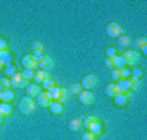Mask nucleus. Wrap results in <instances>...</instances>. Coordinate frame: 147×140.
<instances>
[{
    "instance_id": "1",
    "label": "nucleus",
    "mask_w": 147,
    "mask_h": 140,
    "mask_svg": "<svg viewBox=\"0 0 147 140\" xmlns=\"http://www.w3.org/2000/svg\"><path fill=\"white\" fill-rule=\"evenodd\" d=\"M34 108H36V101H34V98H30V96H23V98L18 101V111H20L21 114H31L33 111H34Z\"/></svg>"
},
{
    "instance_id": "2",
    "label": "nucleus",
    "mask_w": 147,
    "mask_h": 140,
    "mask_svg": "<svg viewBox=\"0 0 147 140\" xmlns=\"http://www.w3.org/2000/svg\"><path fill=\"white\" fill-rule=\"evenodd\" d=\"M105 31H106V36L113 38V39H118L121 34H124V29H123V26H121L118 21H110V23L106 25Z\"/></svg>"
},
{
    "instance_id": "3",
    "label": "nucleus",
    "mask_w": 147,
    "mask_h": 140,
    "mask_svg": "<svg viewBox=\"0 0 147 140\" xmlns=\"http://www.w3.org/2000/svg\"><path fill=\"white\" fill-rule=\"evenodd\" d=\"M80 85H82V90H88V91H92V90L96 88V85H98V77H96L95 73H87V75H84Z\"/></svg>"
},
{
    "instance_id": "4",
    "label": "nucleus",
    "mask_w": 147,
    "mask_h": 140,
    "mask_svg": "<svg viewBox=\"0 0 147 140\" xmlns=\"http://www.w3.org/2000/svg\"><path fill=\"white\" fill-rule=\"evenodd\" d=\"M123 57H124V60H126V65L134 67V65H137V62L141 60V54H139L137 51H134V49H126L124 54H123Z\"/></svg>"
},
{
    "instance_id": "5",
    "label": "nucleus",
    "mask_w": 147,
    "mask_h": 140,
    "mask_svg": "<svg viewBox=\"0 0 147 140\" xmlns=\"http://www.w3.org/2000/svg\"><path fill=\"white\" fill-rule=\"evenodd\" d=\"M51 96H53V101H59V103L64 104V101H67V98H69V91H67V88L56 86L51 91Z\"/></svg>"
},
{
    "instance_id": "6",
    "label": "nucleus",
    "mask_w": 147,
    "mask_h": 140,
    "mask_svg": "<svg viewBox=\"0 0 147 140\" xmlns=\"http://www.w3.org/2000/svg\"><path fill=\"white\" fill-rule=\"evenodd\" d=\"M79 101L84 106H90V104H93L95 103V94H93V91H88V90H82L79 94Z\"/></svg>"
},
{
    "instance_id": "7",
    "label": "nucleus",
    "mask_w": 147,
    "mask_h": 140,
    "mask_svg": "<svg viewBox=\"0 0 147 140\" xmlns=\"http://www.w3.org/2000/svg\"><path fill=\"white\" fill-rule=\"evenodd\" d=\"M51 101H53L51 93H49V91H44V90H41V93L36 96V104H39L41 108H49Z\"/></svg>"
},
{
    "instance_id": "8",
    "label": "nucleus",
    "mask_w": 147,
    "mask_h": 140,
    "mask_svg": "<svg viewBox=\"0 0 147 140\" xmlns=\"http://www.w3.org/2000/svg\"><path fill=\"white\" fill-rule=\"evenodd\" d=\"M28 82L23 78L21 73H15L13 77H10V88H26Z\"/></svg>"
},
{
    "instance_id": "9",
    "label": "nucleus",
    "mask_w": 147,
    "mask_h": 140,
    "mask_svg": "<svg viewBox=\"0 0 147 140\" xmlns=\"http://www.w3.org/2000/svg\"><path fill=\"white\" fill-rule=\"evenodd\" d=\"M53 67H54L53 57H49V56H42V57L38 59V68H39V70H46V72H49Z\"/></svg>"
},
{
    "instance_id": "10",
    "label": "nucleus",
    "mask_w": 147,
    "mask_h": 140,
    "mask_svg": "<svg viewBox=\"0 0 147 140\" xmlns=\"http://www.w3.org/2000/svg\"><path fill=\"white\" fill-rule=\"evenodd\" d=\"M21 65L25 68H38V59L33 56V54H26V56H23L21 57Z\"/></svg>"
},
{
    "instance_id": "11",
    "label": "nucleus",
    "mask_w": 147,
    "mask_h": 140,
    "mask_svg": "<svg viewBox=\"0 0 147 140\" xmlns=\"http://www.w3.org/2000/svg\"><path fill=\"white\" fill-rule=\"evenodd\" d=\"M132 44V49H134V51H137V52H142V54H144V56H146V47H147V39L144 36H141V38H136V39H134V41L131 42Z\"/></svg>"
},
{
    "instance_id": "12",
    "label": "nucleus",
    "mask_w": 147,
    "mask_h": 140,
    "mask_svg": "<svg viewBox=\"0 0 147 140\" xmlns=\"http://www.w3.org/2000/svg\"><path fill=\"white\" fill-rule=\"evenodd\" d=\"M30 49H31V54L36 59H39V57H42V56H44V54H42V52H44V46H42L39 41L31 42V47H30Z\"/></svg>"
},
{
    "instance_id": "13",
    "label": "nucleus",
    "mask_w": 147,
    "mask_h": 140,
    "mask_svg": "<svg viewBox=\"0 0 147 140\" xmlns=\"http://www.w3.org/2000/svg\"><path fill=\"white\" fill-rule=\"evenodd\" d=\"M25 90H26V96H30V98H36L38 94L41 93V86L36 85V83H28Z\"/></svg>"
},
{
    "instance_id": "14",
    "label": "nucleus",
    "mask_w": 147,
    "mask_h": 140,
    "mask_svg": "<svg viewBox=\"0 0 147 140\" xmlns=\"http://www.w3.org/2000/svg\"><path fill=\"white\" fill-rule=\"evenodd\" d=\"M47 78H51L49 72H46V70H39V68H38L36 72H34L33 80H34V83H36V85H41V83L44 82V80H47Z\"/></svg>"
},
{
    "instance_id": "15",
    "label": "nucleus",
    "mask_w": 147,
    "mask_h": 140,
    "mask_svg": "<svg viewBox=\"0 0 147 140\" xmlns=\"http://www.w3.org/2000/svg\"><path fill=\"white\" fill-rule=\"evenodd\" d=\"M103 129H105V127H103V124H101L100 121H95L93 124L90 125L88 132L93 135V137H100V135L103 134Z\"/></svg>"
},
{
    "instance_id": "16",
    "label": "nucleus",
    "mask_w": 147,
    "mask_h": 140,
    "mask_svg": "<svg viewBox=\"0 0 147 140\" xmlns=\"http://www.w3.org/2000/svg\"><path fill=\"white\" fill-rule=\"evenodd\" d=\"M113 101H115V106L118 108H124L127 104V94L126 93H118L113 96Z\"/></svg>"
},
{
    "instance_id": "17",
    "label": "nucleus",
    "mask_w": 147,
    "mask_h": 140,
    "mask_svg": "<svg viewBox=\"0 0 147 140\" xmlns=\"http://www.w3.org/2000/svg\"><path fill=\"white\" fill-rule=\"evenodd\" d=\"M13 98H15V91L13 90H2L0 91V101L2 103H10V101H13Z\"/></svg>"
},
{
    "instance_id": "18",
    "label": "nucleus",
    "mask_w": 147,
    "mask_h": 140,
    "mask_svg": "<svg viewBox=\"0 0 147 140\" xmlns=\"http://www.w3.org/2000/svg\"><path fill=\"white\" fill-rule=\"evenodd\" d=\"M67 127H69L70 132H79L80 129H84V127H82V119H80V117H75V119L69 121Z\"/></svg>"
},
{
    "instance_id": "19",
    "label": "nucleus",
    "mask_w": 147,
    "mask_h": 140,
    "mask_svg": "<svg viewBox=\"0 0 147 140\" xmlns=\"http://www.w3.org/2000/svg\"><path fill=\"white\" fill-rule=\"evenodd\" d=\"M49 109H51V113L56 116H61L64 113V104L59 103V101H51V104H49Z\"/></svg>"
},
{
    "instance_id": "20",
    "label": "nucleus",
    "mask_w": 147,
    "mask_h": 140,
    "mask_svg": "<svg viewBox=\"0 0 147 140\" xmlns=\"http://www.w3.org/2000/svg\"><path fill=\"white\" fill-rule=\"evenodd\" d=\"M118 47H121V49H129V47H131V36L121 34V36L118 38Z\"/></svg>"
},
{
    "instance_id": "21",
    "label": "nucleus",
    "mask_w": 147,
    "mask_h": 140,
    "mask_svg": "<svg viewBox=\"0 0 147 140\" xmlns=\"http://www.w3.org/2000/svg\"><path fill=\"white\" fill-rule=\"evenodd\" d=\"M111 62H113V68H118V70H121V68L126 67V60H124L123 56H116V57H113L111 59Z\"/></svg>"
},
{
    "instance_id": "22",
    "label": "nucleus",
    "mask_w": 147,
    "mask_h": 140,
    "mask_svg": "<svg viewBox=\"0 0 147 140\" xmlns=\"http://www.w3.org/2000/svg\"><path fill=\"white\" fill-rule=\"evenodd\" d=\"M116 85H118L119 93H126L127 94L129 91H131V83H129V80H119Z\"/></svg>"
},
{
    "instance_id": "23",
    "label": "nucleus",
    "mask_w": 147,
    "mask_h": 140,
    "mask_svg": "<svg viewBox=\"0 0 147 140\" xmlns=\"http://www.w3.org/2000/svg\"><path fill=\"white\" fill-rule=\"evenodd\" d=\"M119 93V90H118V85L116 83H110V85H106L105 86V94L106 96H110V98H113L115 94Z\"/></svg>"
},
{
    "instance_id": "24",
    "label": "nucleus",
    "mask_w": 147,
    "mask_h": 140,
    "mask_svg": "<svg viewBox=\"0 0 147 140\" xmlns=\"http://www.w3.org/2000/svg\"><path fill=\"white\" fill-rule=\"evenodd\" d=\"M56 86H57V85H56V82H54L53 78H47V80H44V82L41 83V88H44V91H49V93H51Z\"/></svg>"
},
{
    "instance_id": "25",
    "label": "nucleus",
    "mask_w": 147,
    "mask_h": 140,
    "mask_svg": "<svg viewBox=\"0 0 147 140\" xmlns=\"http://www.w3.org/2000/svg\"><path fill=\"white\" fill-rule=\"evenodd\" d=\"M11 114V104L10 103H0V116L7 117Z\"/></svg>"
},
{
    "instance_id": "26",
    "label": "nucleus",
    "mask_w": 147,
    "mask_h": 140,
    "mask_svg": "<svg viewBox=\"0 0 147 140\" xmlns=\"http://www.w3.org/2000/svg\"><path fill=\"white\" fill-rule=\"evenodd\" d=\"M95 121H98L96 117H95V116H87V117H84V119H82V127H84L85 130H88V129H90V125L93 124Z\"/></svg>"
},
{
    "instance_id": "27",
    "label": "nucleus",
    "mask_w": 147,
    "mask_h": 140,
    "mask_svg": "<svg viewBox=\"0 0 147 140\" xmlns=\"http://www.w3.org/2000/svg\"><path fill=\"white\" fill-rule=\"evenodd\" d=\"M0 60L5 64V65H10L11 64V56H10V51H0Z\"/></svg>"
},
{
    "instance_id": "28",
    "label": "nucleus",
    "mask_w": 147,
    "mask_h": 140,
    "mask_svg": "<svg viewBox=\"0 0 147 140\" xmlns=\"http://www.w3.org/2000/svg\"><path fill=\"white\" fill-rule=\"evenodd\" d=\"M67 91H69V94H79L82 91V85L80 83H72L67 88Z\"/></svg>"
},
{
    "instance_id": "29",
    "label": "nucleus",
    "mask_w": 147,
    "mask_h": 140,
    "mask_svg": "<svg viewBox=\"0 0 147 140\" xmlns=\"http://www.w3.org/2000/svg\"><path fill=\"white\" fill-rule=\"evenodd\" d=\"M3 73H5V77H7V78L13 77V75L16 73L15 65H13V64H10V65H5V68H3Z\"/></svg>"
},
{
    "instance_id": "30",
    "label": "nucleus",
    "mask_w": 147,
    "mask_h": 140,
    "mask_svg": "<svg viewBox=\"0 0 147 140\" xmlns=\"http://www.w3.org/2000/svg\"><path fill=\"white\" fill-rule=\"evenodd\" d=\"M116 56H118V49L116 47H113V46L106 47V59H113Z\"/></svg>"
},
{
    "instance_id": "31",
    "label": "nucleus",
    "mask_w": 147,
    "mask_h": 140,
    "mask_svg": "<svg viewBox=\"0 0 147 140\" xmlns=\"http://www.w3.org/2000/svg\"><path fill=\"white\" fill-rule=\"evenodd\" d=\"M21 75H23V78H25L26 82L28 80H33V77H34V70H33V68H25Z\"/></svg>"
},
{
    "instance_id": "32",
    "label": "nucleus",
    "mask_w": 147,
    "mask_h": 140,
    "mask_svg": "<svg viewBox=\"0 0 147 140\" xmlns=\"http://www.w3.org/2000/svg\"><path fill=\"white\" fill-rule=\"evenodd\" d=\"M111 80H113V83H118L121 80V70H118V68H113L111 70Z\"/></svg>"
},
{
    "instance_id": "33",
    "label": "nucleus",
    "mask_w": 147,
    "mask_h": 140,
    "mask_svg": "<svg viewBox=\"0 0 147 140\" xmlns=\"http://www.w3.org/2000/svg\"><path fill=\"white\" fill-rule=\"evenodd\" d=\"M0 86H2L3 90H8V88H10V78L0 77Z\"/></svg>"
},
{
    "instance_id": "34",
    "label": "nucleus",
    "mask_w": 147,
    "mask_h": 140,
    "mask_svg": "<svg viewBox=\"0 0 147 140\" xmlns=\"http://www.w3.org/2000/svg\"><path fill=\"white\" fill-rule=\"evenodd\" d=\"M129 78H131V70L127 67L121 68V80H129Z\"/></svg>"
},
{
    "instance_id": "35",
    "label": "nucleus",
    "mask_w": 147,
    "mask_h": 140,
    "mask_svg": "<svg viewBox=\"0 0 147 140\" xmlns=\"http://www.w3.org/2000/svg\"><path fill=\"white\" fill-rule=\"evenodd\" d=\"M142 75H144V72H142L141 68H134V70L131 72V78H136V80H139Z\"/></svg>"
},
{
    "instance_id": "36",
    "label": "nucleus",
    "mask_w": 147,
    "mask_h": 140,
    "mask_svg": "<svg viewBox=\"0 0 147 140\" xmlns=\"http://www.w3.org/2000/svg\"><path fill=\"white\" fill-rule=\"evenodd\" d=\"M129 83H131V90L132 91H136V90L139 88V80H136V78H129Z\"/></svg>"
},
{
    "instance_id": "37",
    "label": "nucleus",
    "mask_w": 147,
    "mask_h": 140,
    "mask_svg": "<svg viewBox=\"0 0 147 140\" xmlns=\"http://www.w3.org/2000/svg\"><path fill=\"white\" fill-rule=\"evenodd\" d=\"M82 140H95V137H93L92 134H90L88 130H85L84 135H82Z\"/></svg>"
},
{
    "instance_id": "38",
    "label": "nucleus",
    "mask_w": 147,
    "mask_h": 140,
    "mask_svg": "<svg viewBox=\"0 0 147 140\" xmlns=\"http://www.w3.org/2000/svg\"><path fill=\"white\" fill-rule=\"evenodd\" d=\"M7 47H8V42L5 39H0V51H7Z\"/></svg>"
},
{
    "instance_id": "39",
    "label": "nucleus",
    "mask_w": 147,
    "mask_h": 140,
    "mask_svg": "<svg viewBox=\"0 0 147 140\" xmlns=\"http://www.w3.org/2000/svg\"><path fill=\"white\" fill-rule=\"evenodd\" d=\"M105 67L113 70V62H111V59H105Z\"/></svg>"
},
{
    "instance_id": "40",
    "label": "nucleus",
    "mask_w": 147,
    "mask_h": 140,
    "mask_svg": "<svg viewBox=\"0 0 147 140\" xmlns=\"http://www.w3.org/2000/svg\"><path fill=\"white\" fill-rule=\"evenodd\" d=\"M3 68H5V64H3L2 60H0V70H3Z\"/></svg>"
},
{
    "instance_id": "41",
    "label": "nucleus",
    "mask_w": 147,
    "mask_h": 140,
    "mask_svg": "<svg viewBox=\"0 0 147 140\" xmlns=\"http://www.w3.org/2000/svg\"><path fill=\"white\" fill-rule=\"evenodd\" d=\"M2 122H3V117H2V116H0V124H2Z\"/></svg>"
},
{
    "instance_id": "42",
    "label": "nucleus",
    "mask_w": 147,
    "mask_h": 140,
    "mask_svg": "<svg viewBox=\"0 0 147 140\" xmlns=\"http://www.w3.org/2000/svg\"><path fill=\"white\" fill-rule=\"evenodd\" d=\"M2 90H3V88H2V86H0V91H2Z\"/></svg>"
}]
</instances>
